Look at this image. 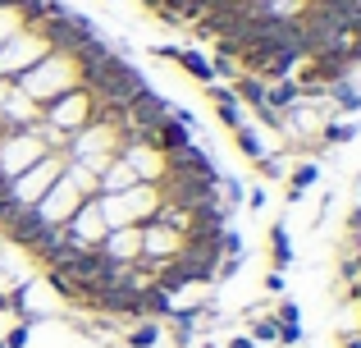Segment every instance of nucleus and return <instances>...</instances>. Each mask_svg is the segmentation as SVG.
<instances>
[{"instance_id":"nucleus-1","label":"nucleus","mask_w":361,"mask_h":348,"mask_svg":"<svg viewBox=\"0 0 361 348\" xmlns=\"http://www.w3.org/2000/svg\"><path fill=\"white\" fill-rule=\"evenodd\" d=\"M14 88L23 92L27 101H37V106H51L55 97H64V92L87 88V64H82L78 55L51 51L42 64H32L27 73H18V78H14Z\"/></svg>"},{"instance_id":"nucleus-2","label":"nucleus","mask_w":361,"mask_h":348,"mask_svg":"<svg viewBox=\"0 0 361 348\" xmlns=\"http://www.w3.org/2000/svg\"><path fill=\"white\" fill-rule=\"evenodd\" d=\"M142 88H147V78H142L128 60H119L110 46L97 55V60H87V92L97 97L101 110H115V115H119Z\"/></svg>"},{"instance_id":"nucleus-3","label":"nucleus","mask_w":361,"mask_h":348,"mask_svg":"<svg viewBox=\"0 0 361 348\" xmlns=\"http://www.w3.org/2000/svg\"><path fill=\"white\" fill-rule=\"evenodd\" d=\"M123 143H128V133H123L119 115H115V110H101V115L92 119L87 128H78V133L69 138V147H64V161L87 165V170L101 179V170H106V165L123 152Z\"/></svg>"},{"instance_id":"nucleus-4","label":"nucleus","mask_w":361,"mask_h":348,"mask_svg":"<svg viewBox=\"0 0 361 348\" xmlns=\"http://www.w3.org/2000/svg\"><path fill=\"white\" fill-rule=\"evenodd\" d=\"M160 206H165V188H160V184H133V188H123V193L101 197V215H106L110 229L156 220Z\"/></svg>"},{"instance_id":"nucleus-5","label":"nucleus","mask_w":361,"mask_h":348,"mask_svg":"<svg viewBox=\"0 0 361 348\" xmlns=\"http://www.w3.org/2000/svg\"><path fill=\"white\" fill-rule=\"evenodd\" d=\"M51 51H55V42H51V32H46V23H27L18 37H9V42L0 46V78H18V73H27L32 64H42Z\"/></svg>"},{"instance_id":"nucleus-6","label":"nucleus","mask_w":361,"mask_h":348,"mask_svg":"<svg viewBox=\"0 0 361 348\" xmlns=\"http://www.w3.org/2000/svg\"><path fill=\"white\" fill-rule=\"evenodd\" d=\"M60 174H64V156L51 152V156H42L32 170H23L18 179H9V184H5V188H9V211H23V215H27L46 193H51V184H55Z\"/></svg>"},{"instance_id":"nucleus-7","label":"nucleus","mask_w":361,"mask_h":348,"mask_svg":"<svg viewBox=\"0 0 361 348\" xmlns=\"http://www.w3.org/2000/svg\"><path fill=\"white\" fill-rule=\"evenodd\" d=\"M97 115H101V106H97V97H92L87 88H73V92H64V97H55L51 106H42V119L51 128H60L64 138H73L78 128H87Z\"/></svg>"},{"instance_id":"nucleus-8","label":"nucleus","mask_w":361,"mask_h":348,"mask_svg":"<svg viewBox=\"0 0 361 348\" xmlns=\"http://www.w3.org/2000/svg\"><path fill=\"white\" fill-rule=\"evenodd\" d=\"M82 202H87V197L78 193V184H73L69 174H60V179L51 184V193H46L42 202L32 206V220H37V224H46V229H64V224L73 220V211H78Z\"/></svg>"},{"instance_id":"nucleus-9","label":"nucleus","mask_w":361,"mask_h":348,"mask_svg":"<svg viewBox=\"0 0 361 348\" xmlns=\"http://www.w3.org/2000/svg\"><path fill=\"white\" fill-rule=\"evenodd\" d=\"M42 156H51L46 152V143L37 138V128H9L5 133V147H0V179H18L23 170H32Z\"/></svg>"},{"instance_id":"nucleus-10","label":"nucleus","mask_w":361,"mask_h":348,"mask_svg":"<svg viewBox=\"0 0 361 348\" xmlns=\"http://www.w3.org/2000/svg\"><path fill=\"white\" fill-rule=\"evenodd\" d=\"M60 234H64V248H73V252H97L101 243H106V234H110L106 215H101V197L82 202L78 211H73V220L64 224Z\"/></svg>"},{"instance_id":"nucleus-11","label":"nucleus","mask_w":361,"mask_h":348,"mask_svg":"<svg viewBox=\"0 0 361 348\" xmlns=\"http://www.w3.org/2000/svg\"><path fill=\"white\" fill-rule=\"evenodd\" d=\"M188 239L178 229H169L165 220H147L142 224V261L147 266H174L178 257H183Z\"/></svg>"},{"instance_id":"nucleus-12","label":"nucleus","mask_w":361,"mask_h":348,"mask_svg":"<svg viewBox=\"0 0 361 348\" xmlns=\"http://www.w3.org/2000/svg\"><path fill=\"white\" fill-rule=\"evenodd\" d=\"M119 161L128 165L133 174H137V184H165V174H169L165 152H160V147H151V143H133V138L123 143Z\"/></svg>"},{"instance_id":"nucleus-13","label":"nucleus","mask_w":361,"mask_h":348,"mask_svg":"<svg viewBox=\"0 0 361 348\" xmlns=\"http://www.w3.org/2000/svg\"><path fill=\"white\" fill-rule=\"evenodd\" d=\"M101 261L106 266H137L142 261V224H123V229H110L106 243H101Z\"/></svg>"},{"instance_id":"nucleus-14","label":"nucleus","mask_w":361,"mask_h":348,"mask_svg":"<svg viewBox=\"0 0 361 348\" xmlns=\"http://www.w3.org/2000/svg\"><path fill=\"white\" fill-rule=\"evenodd\" d=\"M165 161H169V174H178V179H220V170H215V161L202 152L197 143H188V147H174V152H165ZM165 174V179H169Z\"/></svg>"},{"instance_id":"nucleus-15","label":"nucleus","mask_w":361,"mask_h":348,"mask_svg":"<svg viewBox=\"0 0 361 348\" xmlns=\"http://www.w3.org/2000/svg\"><path fill=\"white\" fill-rule=\"evenodd\" d=\"M156 60L178 64V69H183L188 78H197L202 88H206V83H215V69H211V60H206L202 51H183V46H156Z\"/></svg>"},{"instance_id":"nucleus-16","label":"nucleus","mask_w":361,"mask_h":348,"mask_svg":"<svg viewBox=\"0 0 361 348\" xmlns=\"http://www.w3.org/2000/svg\"><path fill=\"white\" fill-rule=\"evenodd\" d=\"M202 92H206V101L215 106V115H220V124L229 128V133H233V128H243V124H247V110L238 106V101H233L229 83H206Z\"/></svg>"},{"instance_id":"nucleus-17","label":"nucleus","mask_w":361,"mask_h":348,"mask_svg":"<svg viewBox=\"0 0 361 348\" xmlns=\"http://www.w3.org/2000/svg\"><path fill=\"white\" fill-rule=\"evenodd\" d=\"M229 92H233V101H238L243 110H265V83L256 78V73H238V78L229 83Z\"/></svg>"},{"instance_id":"nucleus-18","label":"nucleus","mask_w":361,"mask_h":348,"mask_svg":"<svg viewBox=\"0 0 361 348\" xmlns=\"http://www.w3.org/2000/svg\"><path fill=\"white\" fill-rule=\"evenodd\" d=\"M256 5H261V18H270V23H302L311 0H256Z\"/></svg>"},{"instance_id":"nucleus-19","label":"nucleus","mask_w":361,"mask_h":348,"mask_svg":"<svg viewBox=\"0 0 361 348\" xmlns=\"http://www.w3.org/2000/svg\"><path fill=\"white\" fill-rule=\"evenodd\" d=\"M316 184H320V165L316 161L293 165V174H288V202H302V197H307Z\"/></svg>"},{"instance_id":"nucleus-20","label":"nucleus","mask_w":361,"mask_h":348,"mask_svg":"<svg viewBox=\"0 0 361 348\" xmlns=\"http://www.w3.org/2000/svg\"><path fill=\"white\" fill-rule=\"evenodd\" d=\"M97 184H101V197H110V193H123V188H133V184H137V174H133L128 165H123L119 156H115V161H110L106 170H101Z\"/></svg>"},{"instance_id":"nucleus-21","label":"nucleus","mask_w":361,"mask_h":348,"mask_svg":"<svg viewBox=\"0 0 361 348\" xmlns=\"http://www.w3.org/2000/svg\"><path fill=\"white\" fill-rule=\"evenodd\" d=\"M27 28V14H23V0H0V46L9 37H18Z\"/></svg>"},{"instance_id":"nucleus-22","label":"nucleus","mask_w":361,"mask_h":348,"mask_svg":"<svg viewBox=\"0 0 361 348\" xmlns=\"http://www.w3.org/2000/svg\"><path fill=\"white\" fill-rule=\"evenodd\" d=\"M270 266L274 270L293 266V234L283 229V224H270Z\"/></svg>"},{"instance_id":"nucleus-23","label":"nucleus","mask_w":361,"mask_h":348,"mask_svg":"<svg viewBox=\"0 0 361 348\" xmlns=\"http://www.w3.org/2000/svg\"><path fill=\"white\" fill-rule=\"evenodd\" d=\"M233 147H238V152H243V156H247V161H252V165H256V161H261V156H265V152H270V147H265V143H261V133H256V128H252V124H243V128H233Z\"/></svg>"},{"instance_id":"nucleus-24","label":"nucleus","mask_w":361,"mask_h":348,"mask_svg":"<svg viewBox=\"0 0 361 348\" xmlns=\"http://www.w3.org/2000/svg\"><path fill=\"white\" fill-rule=\"evenodd\" d=\"M64 174H69L73 184H78V193L87 197V202H92V197H101V184H97V174H92L87 165H78V161H64Z\"/></svg>"},{"instance_id":"nucleus-25","label":"nucleus","mask_w":361,"mask_h":348,"mask_svg":"<svg viewBox=\"0 0 361 348\" xmlns=\"http://www.w3.org/2000/svg\"><path fill=\"white\" fill-rule=\"evenodd\" d=\"M325 97H334V110H343V115H357L361 110V92L353 88V83H334Z\"/></svg>"},{"instance_id":"nucleus-26","label":"nucleus","mask_w":361,"mask_h":348,"mask_svg":"<svg viewBox=\"0 0 361 348\" xmlns=\"http://www.w3.org/2000/svg\"><path fill=\"white\" fill-rule=\"evenodd\" d=\"M316 138H320L325 147H343V143H353V138H357V124H348V119H343V124H329V119H325Z\"/></svg>"},{"instance_id":"nucleus-27","label":"nucleus","mask_w":361,"mask_h":348,"mask_svg":"<svg viewBox=\"0 0 361 348\" xmlns=\"http://www.w3.org/2000/svg\"><path fill=\"white\" fill-rule=\"evenodd\" d=\"M160 344V325L156 321H137L128 330V348H156Z\"/></svg>"},{"instance_id":"nucleus-28","label":"nucleus","mask_w":361,"mask_h":348,"mask_svg":"<svg viewBox=\"0 0 361 348\" xmlns=\"http://www.w3.org/2000/svg\"><path fill=\"white\" fill-rule=\"evenodd\" d=\"M252 340H256V344H270V340H279V321H256Z\"/></svg>"},{"instance_id":"nucleus-29","label":"nucleus","mask_w":361,"mask_h":348,"mask_svg":"<svg viewBox=\"0 0 361 348\" xmlns=\"http://www.w3.org/2000/svg\"><path fill=\"white\" fill-rule=\"evenodd\" d=\"M27 344V325H14V330L5 335V348H23Z\"/></svg>"},{"instance_id":"nucleus-30","label":"nucleus","mask_w":361,"mask_h":348,"mask_svg":"<svg viewBox=\"0 0 361 348\" xmlns=\"http://www.w3.org/2000/svg\"><path fill=\"white\" fill-rule=\"evenodd\" d=\"M247 206H252V211H265V188H252V193H247Z\"/></svg>"},{"instance_id":"nucleus-31","label":"nucleus","mask_w":361,"mask_h":348,"mask_svg":"<svg viewBox=\"0 0 361 348\" xmlns=\"http://www.w3.org/2000/svg\"><path fill=\"white\" fill-rule=\"evenodd\" d=\"M265 289H270V294H283V270H270V275H265Z\"/></svg>"},{"instance_id":"nucleus-32","label":"nucleus","mask_w":361,"mask_h":348,"mask_svg":"<svg viewBox=\"0 0 361 348\" xmlns=\"http://www.w3.org/2000/svg\"><path fill=\"white\" fill-rule=\"evenodd\" d=\"M279 325H298V307H293V303L279 307Z\"/></svg>"},{"instance_id":"nucleus-33","label":"nucleus","mask_w":361,"mask_h":348,"mask_svg":"<svg viewBox=\"0 0 361 348\" xmlns=\"http://www.w3.org/2000/svg\"><path fill=\"white\" fill-rule=\"evenodd\" d=\"M229 348H256L252 335H238V340H229Z\"/></svg>"},{"instance_id":"nucleus-34","label":"nucleus","mask_w":361,"mask_h":348,"mask_svg":"<svg viewBox=\"0 0 361 348\" xmlns=\"http://www.w3.org/2000/svg\"><path fill=\"white\" fill-rule=\"evenodd\" d=\"M338 344H343V348H361V340H357V335H343Z\"/></svg>"},{"instance_id":"nucleus-35","label":"nucleus","mask_w":361,"mask_h":348,"mask_svg":"<svg viewBox=\"0 0 361 348\" xmlns=\"http://www.w3.org/2000/svg\"><path fill=\"white\" fill-rule=\"evenodd\" d=\"M0 312H9V298H5V289H0Z\"/></svg>"},{"instance_id":"nucleus-36","label":"nucleus","mask_w":361,"mask_h":348,"mask_svg":"<svg viewBox=\"0 0 361 348\" xmlns=\"http://www.w3.org/2000/svg\"><path fill=\"white\" fill-rule=\"evenodd\" d=\"M5 133H9V128H0V147H5Z\"/></svg>"},{"instance_id":"nucleus-37","label":"nucleus","mask_w":361,"mask_h":348,"mask_svg":"<svg viewBox=\"0 0 361 348\" xmlns=\"http://www.w3.org/2000/svg\"><path fill=\"white\" fill-rule=\"evenodd\" d=\"M0 348H5V344H0Z\"/></svg>"}]
</instances>
